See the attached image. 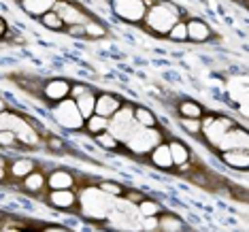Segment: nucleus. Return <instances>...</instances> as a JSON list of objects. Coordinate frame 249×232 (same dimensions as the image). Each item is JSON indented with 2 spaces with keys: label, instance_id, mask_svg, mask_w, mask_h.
Listing matches in <instances>:
<instances>
[{
  "label": "nucleus",
  "instance_id": "nucleus-1",
  "mask_svg": "<svg viewBox=\"0 0 249 232\" xmlns=\"http://www.w3.org/2000/svg\"><path fill=\"white\" fill-rule=\"evenodd\" d=\"M183 18V9L179 4L171 2V0H154V4H149L143 15V26L145 32L154 36H164L166 38L168 30L175 26V21Z\"/></svg>",
  "mask_w": 249,
  "mask_h": 232
},
{
  "label": "nucleus",
  "instance_id": "nucleus-2",
  "mask_svg": "<svg viewBox=\"0 0 249 232\" xmlns=\"http://www.w3.org/2000/svg\"><path fill=\"white\" fill-rule=\"evenodd\" d=\"M124 143H126V147L134 156H145V154H149L158 143H162V132L158 128L137 126L128 134V139L124 141Z\"/></svg>",
  "mask_w": 249,
  "mask_h": 232
},
{
  "label": "nucleus",
  "instance_id": "nucleus-3",
  "mask_svg": "<svg viewBox=\"0 0 249 232\" xmlns=\"http://www.w3.org/2000/svg\"><path fill=\"white\" fill-rule=\"evenodd\" d=\"M52 115L53 120L60 124V126H64L66 130H72V132H77V130L83 128V115L79 113L75 100L71 98H64L60 100V103H53L52 107Z\"/></svg>",
  "mask_w": 249,
  "mask_h": 232
},
{
  "label": "nucleus",
  "instance_id": "nucleus-4",
  "mask_svg": "<svg viewBox=\"0 0 249 232\" xmlns=\"http://www.w3.org/2000/svg\"><path fill=\"white\" fill-rule=\"evenodd\" d=\"M139 124L134 122V107L132 105H126L124 103L120 109H117L113 115L109 117V132H113L120 141H126L128 134L137 128Z\"/></svg>",
  "mask_w": 249,
  "mask_h": 232
},
{
  "label": "nucleus",
  "instance_id": "nucleus-5",
  "mask_svg": "<svg viewBox=\"0 0 249 232\" xmlns=\"http://www.w3.org/2000/svg\"><path fill=\"white\" fill-rule=\"evenodd\" d=\"M111 9L122 21L141 24L147 11V4L145 0H111Z\"/></svg>",
  "mask_w": 249,
  "mask_h": 232
},
{
  "label": "nucleus",
  "instance_id": "nucleus-6",
  "mask_svg": "<svg viewBox=\"0 0 249 232\" xmlns=\"http://www.w3.org/2000/svg\"><path fill=\"white\" fill-rule=\"evenodd\" d=\"M53 11L60 15V19L64 21V26L86 24V21L92 18V15L86 13V9H83L79 2H75V0H55Z\"/></svg>",
  "mask_w": 249,
  "mask_h": 232
},
{
  "label": "nucleus",
  "instance_id": "nucleus-7",
  "mask_svg": "<svg viewBox=\"0 0 249 232\" xmlns=\"http://www.w3.org/2000/svg\"><path fill=\"white\" fill-rule=\"evenodd\" d=\"M213 149H217V151H226V149H249V134H247V130L236 124L234 128L226 130V132L222 134V139L217 141V145H215Z\"/></svg>",
  "mask_w": 249,
  "mask_h": 232
},
{
  "label": "nucleus",
  "instance_id": "nucleus-8",
  "mask_svg": "<svg viewBox=\"0 0 249 232\" xmlns=\"http://www.w3.org/2000/svg\"><path fill=\"white\" fill-rule=\"evenodd\" d=\"M234 126H236V122L230 120V117H226V115H213L211 122H209L207 126H202L200 134L205 137V141H207L209 145L215 147L226 130H230V128H234Z\"/></svg>",
  "mask_w": 249,
  "mask_h": 232
},
{
  "label": "nucleus",
  "instance_id": "nucleus-9",
  "mask_svg": "<svg viewBox=\"0 0 249 232\" xmlns=\"http://www.w3.org/2000/svg\"><path fill=\"white\" fill-rule=\"evenodd\" d=\"M69 92H71V81H66V79H49L47 83H43L41 96L47 103H60V100L69 98Z\"/></svg>",
  "mask_w": 249,
  "mask_h": 232
},
{
  "label": "nucleus",
  "instance_id": "nucleus-10",
  "mask_svg": "<svg viewBox=\"0 0 249 232\" xmlns=\"http://www.w3.org/2000/svg\"><path fill=\"white\" fill-rule=\"evenodd\" d=\"M185 24H188V41H192V43L200 45V43H209L215 38L211 26H209L205 19L192 18V19H185Z\"/></svg>",
  "mask_w": 249,
  "mask_h": 232
},
{
  "label": "nucleus",
  "instance_id": "nucleus-11",
  "mask_svg": "<svg viewBox=\"0 0 249 232\" xmlns=\"http://www.w3.org/2000/svg\"><path fill=\"white\" fill-rule=\"evenodd\" d=\"M45 200H47L53 209L71 211V209L77 205V192L72 190V188H66V190H49V194L45 196Z\"/></svg>",
  "mask_w": 249,
  "mask_h": 232
},
{
  "label": "nucleus",
  "instance_id": "nucleus-12",
  "mask_svg": "<svg viewBox=\"0 0 249 232\" xmlns=\"http://www.w3.org/2000/svg\"><path fill=\"white\" fill-rule=\"evenodd\" d=\"M124 105V100L115 94H109V92H100L96 94V105H94V113L103 117H111L120 107Z\"/></svg>",
  "mask_w": 249,
  "mask_h": 232
},
{
  "label": "nucleus",
  "instance_id": "nucleus-13",
  "mask_svg": "<svg viewBox=\"0 0 249 232\" xmlns=\"http://www.w3.org/2000/svg\"><path fill=\"white\" fill-rule=\"evenodd\" d=\"M219 160L241 173L249 171V149H226L219 151Z\"/></svg>",
  "mask_w": 249,
  "mask_h": 232
},
{
  "label": "nucleus",
  "instance_id": "nucleus-14",
  "mask_svg": "<svg viewBox=\"0 0 249 232\" xmlns=\"http://www.w3.org/2000/svg\"><path fill=\"white\" fill-rule=\"evenodd\" d=\"M149 162L154 164L156 168L160 171H173L175 164H173V158H171V151H168V143H158L154 149L149 151Z\"/></svg>",
  "mask_w": 249,
  "mask_h": 232
},
{
  "label": "nucleus",
  "instance_id": "nucleus-15",
  "mask_svg": "<svg viewBox=\"0 0 249 232\" xmlns=\"http://www.w3.org/2000/svg\"><path fill=\"white\" fill-rule=\"evenodd\" d=\"M15 137H18V143L21 147H30V149H36V147H41V143H43L41 134L36 132V128L32 126V120H28V117H26L24 126L15 132Z\"/></svg>",
  "mask_w": 249,
  "mask_h": 232
},
{
  "label": "nucleus",
  "instance_id": "nucleus-16",
  "mask_svg": "<svg viewBox=\"0 0 249 232\" xmlns=\"http://www.w3.org/2000/svg\"><path fill=\"white\" fill-rule=\"evenodd\" d=\"M77 177L64 168H55L53 173L47 175V188L49 190H66V188H75Z\"/></svg>",
  "mask_w": 249,
  "mask_h": 232
},
{
  "label": "nucleus",
  "instance_id": "nucleus-17",
  "mask_svg": "<svg viewBox=\"0 0 249 232\" xmlns=\"http://www.w3.org/2000/svg\"><path fill=\"white\" fill-rule=\"evenodd\" d=\"M35 168H36V164H35L32 158H15L13 162H9L7 171H9V177L21 181L26 175H30L32 171H35Z\"/></svg>",
  "mask_w": 249,
  "mask_h": 232
},
{
  "label": "nucleus",
  "instance_id": "nucleus-18",
  "mask_svg": "<svg viewBox=\"0 0 249 232\" xmlns=\"http://www.w3.org/2000/svg\"><path fill=\"white\" fill-rule=\"evenodd\" d=\"M158 230L164 232H181L185 230V222L173 211H162L158 215Z\"/></svg>",
  "mask_w": 249,
  "mask_h": 232
},
{
  "label": "nucleus",
  "instance_id": "nucleus-19",
  "mask_svg": "<svg viewBox=\"0 0 249 232\" xmlns=\"http://www.w3.org/2000/svg\"><path fill=\"white\" fill-rule=\"evenodd\" d=\"M21 185H24V190H28L30 194H41V192L47 188V175L35 168L30 175H26V177L21 179Z\"/></svg>",
  "mask_w": 249,
  "mask_h": 232
},
{
  "label": "nucleus",
  "instance_id": "nucleus-20",
  "mask_svg": "<svg viewBox=\"0 0 249 232\" xmlns=\"http://www.w3.org/2000/svg\"><path fill=\"white\" fill-rule=\"evenodd\" d=\"M168 151H171V158H173V164L175 166H181V164L190 162L192 160V151L185 143H181L177 139H171L168 141Z\"/></svg>",
  "mask_w": 249,
  "mask_h": 232
},
{
  "label": "nucleus",
  "instance_id": "nucleus-21",
  "mask_svg": "<svg viewBox=\"0 0 249 232\" xmlns=\"http://www.w3.org/2000/svg\"><path fill=\"white\" fill-rule=\"evenodd\" d=\"M19 4L28 15H32V18L38 19L43 13H47V11L53 9L55 0H19Z\"/></svg>",
  "mask_w": 249,
  "mask_h": 232
},
{
  "label": "nucleus",
  "instance_id": "nucleus-22",
  "mask_svg": "<svg viewBox=\"0 0 249 232\" xmlns=\"http://www.w3.org/2000/svg\"><path fill=\"white\" fill-rule=\"evenodd\" d=\"M107 128H109V117H103V115H98V113H92L89 117L83 120V130L89 132L92 137L98 134V132H103V130H107Z\"/></svg>",
  "mask_w": 249,
  "mask_h": 232
},
{
  "label": "nucleus",
  "instance_id": "nucleus-23",
  "mask_svg": "<svg viewBox=\"0 0 249 232\" xmlns=\"http://www.w3.org/2000/svg\"><path fill=\"white\" fill-rule=\"evenodd\" d=\"M75 105H77V109H79V113L83 115V120L86 117H89L94 113V105H96V92L94 89H89V92H86V94H81L79 98H75Z\"/></svg>",
  "mask_w": 249,
  "mask_h": 232
},
{
  "label": "nucleus",
  "instance_id": "nucleus-24",
  "mask_svg": "<svg viewBox=\"0 0 249 232\" xmlns=\"http://www.w3.org/2000/svg\"><path fill=\"white\" fill-rule=\"evenodd\" d=\"M134 122L143 128H156L158 126V117L154 115V111H149L147 107H134Z\"/></svg>",
  "mask_w": 249,
  "mask_h": 232
},
{
  "label": "nucleus",
  "instance_id": "nucleus-25",
  "mask_svg": "<svg viewBox=\"0 0 249 232\" xmlns=\"http://www.w3.org/2000/svg\"><path fill=\"white\" fill-rule=\"evenodd\" d=\"M94 141H96V145H100L103 149H109V151H115L122 147V141L113 132H109V130H103V132L94 134Z\"/></svg>",
  "mask_w": 249,
  "mask_h": 232
},
{
  "label": "nucleus",
  "instance_id": "nucleus-26",
  "mask_svg": "<svg viewBox=\"0 0 249 232\" xmlns=\"http://www.w3.org/2000/svg\"><path fill=\"white\" fill-rule=\"evenodd\" d=\"M83 26H86V38H105V36H109L107 26L100 19H96V18H89Z\"/></svg>",
  "mask_w": 249,
  "mask_h": 232
},
{
  "label": "nucleus",
  "instance_id": "nucleus-27",
  "mask_svg": "<svg viewBox=\"0 0 249 232\" xmlns=\"http://www.w3.org/2000/svg\"><path fill=\"white\" fill-rule=\"evenodd\" d=\"M137 211L141 217H149V215H160L164 211V207L158 200H151V198H143L141 202H137Z\"/></svg>",
  "mask_w": 249,
  "mask_h": 232
},
{
  "label": "nucleus",
  "instance_id": "nucleus-28",
  "mask_svg": "<svg viewBox=\"0 0 249 232\" xmlns=\"http://www.w3.org/2000/svg\"><path fill=\"white\" fill-rule=\"evenodd\" d=\"M177 111H179L181 117H198V120H200L202 113H205L202 105L194 103V100H181L179 107H177Z\"/></svg>",
  "mask_w": 249,
  "mask_h": 232
},
{
  "label": "nucleus",
  "instance_id": "nucleus-29",
  "mask_svg": "<svg viewBox=\"0 0 249 232\" xmlns=\"http://www.w3.org/2000/svg\"><path fill=\"white\" fill-rule=\"evenodd\" d=\"M38 21H41V24L47 28V30H53V32H62L64 30V21L60 19V15L55 13V11L52 9V11H47V13H43L41 18H38Z\"/></svg>",
  "mask_w": 249,
  "mask_h": 232
},
{
  "label": "nucleus",
  "instance_id": "nucleus-30",
  "mask_svg": "<svg viewBox=\"0 0 249 232\" xmlns=\"http://www.w3.org/2000/svg\"><path fill=\"white\" fill-rule=\"evenodd\" d=\"M166 38L168 41H173V43H185L188 41V24H185L183 18H181L179 21H175V26L168 30Z\"/></svg>",
  "mask_w": 249,
  "mask_h": 232
},
{
  "label": "nucleus",
  "instance_id": "nucleus-31",
  "mask_svg": "<svg viewBox=\"0 0 249 232\" xmlns=\"http://www.w3.org/2000/svg\"><path fill=\"white\" fill-rule=\"evenodd\" d=\"M98 188L103 190L107 196H115V198H124V192H126V188H124L122 183H115V181H100Z\"/></svg>",
  "mask_w": 249,
  "mask_h": 232
},
{
  "label": "nucleus",
  "instance_id": "nucleus-32",
  "mask_svg": "<svg viewBox=\"0 0 249 232\" xmlns=\"http://www.w3.org/2000/svg\"><path fill=\"white\" fill-rule=\"evenodd\" d=\"M179 126L185 130L188 134H192V137H198L200 134V120L198 117H181L179 120Z\"/></svg>",
  "mask_w": 249,
  "mask_h": 232
},
{
  "label": "nucleus",
  "instance_id": "nucleus-33",
  "mask_svg": "<svg viewBox=\"0 0 249 232\" xmlns=\"http://www.w3.org/2000/svg\"><path fill=\"white\" fill-rule=\"evenodd\" d=\"M0 147H2V149H13V147H19L18 137H15L13 130H0Z\"/></svg>",
  "mask_w": 249,
  "mask_h": 232
},
{
  "label": "nucleus",
  "instance_id": "nucleus-34",
  "mask_svg": "<svg viewBox=\"0 0 249 232\" xmlns=\"http://www.w3.org/2000/svg\"><path fill=\"white\" fill-rule=\"evenodd\" d=\"M45 145H47V149L53 151V154H60V151L66 149L64 139H60V137H49V134H47V139H45Z\"/></svg>",
  "mask_w": 249,
  "mask_h": 232
},
{
  "label": "nucleus",
  "instance_id": "nucleus-35",
  "mask_svg": "<svg viewBox=\"0 0 249 232\" xmlns=\"http://www.w3.org/2000/svg\"><path fill=\"white\" fill-rule=\"evenodd\" d=\"M66 36H72V38H86V26L83 24H71L64 28Z\"/></svg>",
  "mask_w": 249,
  "mask_h": 232
},
{
  "label": "nucleus",
  "instance_id": "nucleus-36",
  "mask_svg": "<svg viewBox=\"0 0 249 232\" xmlns=\"http://www.w3.org/2000/svg\"><path fill=\"white\" fill-rule=\"evenodd\" d=\"M89 89H92V88H89L88 83H71V92H69V96H71L72 100H75V98H79L81 94L89 92Z\"/></svg>",
  "mask_w": 249,
  "mask_h": 232
},
{
  "label": "nucleus",
  "instance_id": "nucleus-37",
  "mask_svg": "<svg viewBox=\"0 0 249 232\" xmlns=\"http://www.w3.org/2000/svg\"><path fill=\"white\" fill-rule=\"evenodd\" d=\"M124 198H126V200L128 202H134V205H137V202H141V200H143V194H141V192H132V190H126V192H124Z\"/></svg>",
  "mask_w": 249,
  "mask_h": 232
},
{
  "label": "nucleus",
  "instance_id": "nucleus-38",
  "mask_svg": "<svg viewBox=\"0 0 249 232\" xmlns=\"http://www.w3.org/2000/svg\"><path fill=\"white\" fill-rule=\"evenodd\" d=\"M145 228L147 230H158V215H149V217H145Z\"/></svg>",
  "mask_w": 249,
  "mask_h": 232
},
{
  "label": "nucleus",
  "instance_id": "nucleus-39",
  "mask_svg": "<svg viewBox=\"0 0 249 232\" xmlns=\"http://www.w3.org/2000/svg\"><path fill=\"white\" fill-rule=\"evenodd\" d=\"M7 32H9V24H7V19L0 15V41H2V38H7Z\"/></svg>",
  "mask_w": 249,
  "mask_h": 232
},
{
  "label": "nucleus",
  "instance_id": "nucleus-40",
  "mask_svg": "<svg viewBox=\"0 0 249 232\" xmlns=\"http://www.w3.org/2000/svg\"><path fill=\"white\" fill-rule=\"evenodd\" d=\"M43 230L45 232H64L66 228H64V226H45Z\"/></svg>",
  "mask_w": 249,
  "mask_h": 232
},
{
  "label": "nucleus",
  "instance_id": "nucleus-41",
  "mask_svg": "<svg viewBox=\"0 0 249 232\" xmlns=\"http://www.w3.org/2000/svg\"><path fill=\"white\" fill-rule=\"evenodd\" d=\"M7 177H9L7 166H0V183H2V181H7Z\"/></svg>",
  "mask_w": 249,
  "mask_h": 232
},
{
  "label": "nucleus",
  "instance_id": "nucleus-42",
  "mask_svg": "<svg viewBox=\"0 0 249 232\" xmlns=\"http://www.w3.org/2000/svg\"><path fill=\"white\" fill-rule=\"evenodd\" d=\"M9 109V105L7 103H4V100L2 98H0V113H2V111H7Z\"/></svg>",
  "mask_w": 249,
  "mask_h": 232
},
{
  "label": "nucleus",
  "instance_id": "nucleus-43",
  "mask_svg": "<svg viewBox=\"0 0 249 232\" xmlns=\"http://www.w3.org/2000/svg\"><path fill=\"white\" fill-rule=\"evenodd\" d=\"M0 217H2V213H0Z\"/></svg>",
  "mask_w": 249,
  "mask_h": 232
}]
</instances>
